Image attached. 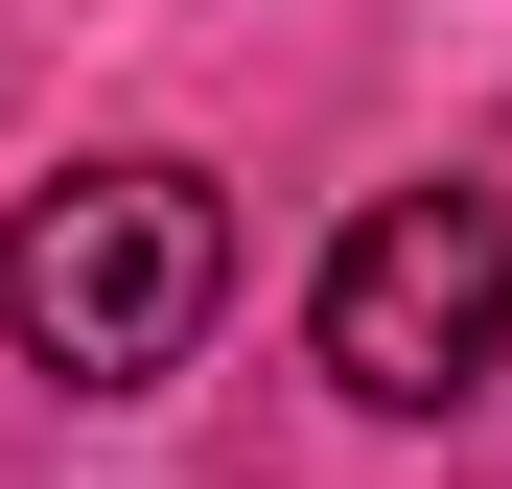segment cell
<instances>
[{
  "mask_svg": "<svg viewBox=\"0 0 512 489\" xmlns=\"http://www.w3.org/2000/svg\"><path fill=\"white\" fill-rule=\"evenodd\" d=\"M210 303H233L210 163H70V187H24V233H0V326H24V373H70V396H163L210 350Z\"/></svg>",
  "mask_w": 512,
  "mask_h": 489,
  "instance_id": "1",
  "label": "cell"
},
{
  "mask_svg": "<svg viewBox=\"0 0 512 489\" xmlns=\"http://www.w3.org/2000/svg\"><path fill=\"white\" fill-rule=\"evenodd\" d=\"M303 350H326V396H373V420L489 396L512 373V187H373L326 233V280H303Z\"/></svg>",
  "mask_w": 512,
  "mask_h": 489,
  "instance_id": "2",
  "label": "cell"
}]
</instances>
